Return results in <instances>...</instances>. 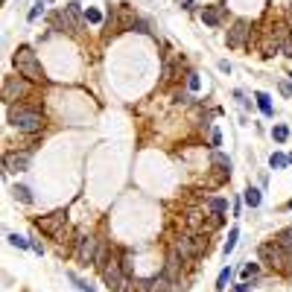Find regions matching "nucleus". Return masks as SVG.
Segmentation results:
<instances>
[{"mask_svg":"<svg viewBox=\"0 0 292 292\" xmlns=\"http://www.w3.org/2000/svg\"><path fill=\"white\" fill-rule=\"evenodd\" d=\"M12 62H15V70L21 76H27L30 82H44V70H41V62H38L33 47H18Z\"/></svg>","mask_w":292,"mask_h":292,"instance_id":"obj_1","label":"nucleus"},{"mask_svg":"<svg viewBox=\"0 0 292 292\" xmlns=\"http://www.w3.org/2000/svg\"><path fill=\"white\" fill-rule=\"evenodd\" d=\"M9 123L18 131H41L44 117H41V111L27 108V105H9Z\"/></svg>","mask_w":292,"mask_h":292,"instance_id":"obj_2","label":"nucleus"},{"mask_svg":"<svg viewBox=\"0 0 292 292\" xmlns=\"http://www.w3.org/2000/svg\"><path fill=\"white\" fill-rule=\"evenodd\" d=\"M205 249H208L205 234H184L175 240V254H181V260H196Z\"/></svg>","mask_w":292,"mask_h":292,"instance_id":"obj_3","label":"nucleus"},{"mask_svg":"<svg viewBox=\"0 0 292 292\" xmlns=\"http://www.w3.org/2000/svg\"><path fill=\"white\" fill-rule=\"evenodd\" d=\"M30 94V85H27V76H6L3 79V99L9 105H15V99H24Z\"/></svg>","mask_w":292,"mask_h":292,"instance_id":"obj_4","label":"nucleus"},{"mask_svg":"<svg viewBox=\"0 0 292 292\" xmlns=\"http://www.w3.org/2000/svg\"><path fill=\"white\" fill-rule=\"evenodd\" d=\"M290 257L292 254L278 246V240L260 246V260H263V263H272V266H278V269H287V266H290Z\"/></svg>","mask_w":292,"mask_h":292,"instance_id":"obj_5","label":"nucleus"},{"mask_svg":"<svg viewBox=\"0 0 292 292\" xmlns=\"http://www.w3.org/2000/svg\"><path fill=\"white\" fill-rule=\"evenodd\" d=\"M82 24V12H79V3H67L62 12H56V18H53V27L56 30H76Z\"/></svg>","mask_w":292,"mask_h":292,"instance_id":"obj_6","label":"nucleus"},{"mask_svg":"<svg viewBox=\"0 0 292 292\" xmlns=\"http://www.w3.org/2000/svg\"><path fill=\"white\" fill-rule=\"evenodd\" d=\"M249 35H251V27H249L246 21H237V24L228 30L225 41H228V47H231V50H243V47H246V41H249Z\"/></svg>","mask_w":292,"mask_h":292,"instance_id":"obj_7","label":"nucleus"},{"mask_svg":"<svg viewBox=\"0 0 292 292\" xmlns=\"http://www.w3.org/2000/svg\"><path fill=\"white\" fill-rule=\"evenodd\" d=\"M123 275H126V272H123V266H120V263H114V260L102 269V278H105V284H108V290H111V292H120L123 287H126Z\"/></svg>","mask_w":292,"mask_h":292,"instance_id":"obj_8","label":"nucleus"},{"mask_svg":"<svg viewBox=\"0 0 292 292\" xmlns=\"http://www.w3.org/2000/svg\"><path fill=\"white\" fill-rule=\"evenodd\" d=\"M76 260H79L82 266H88V263H94V260H97V240H94V237H79Z\"/></svg>","mask_w":292,"mask_h":292,"instance_id":"obj_9","label":"nucleus"},{"mask_svg":"<svg viewBox=\"0 0 292 292\" xmlns=\"http://www.w3.org/2000/svg\"><path fill=\"white\" fill-rule=\"evenodd\" d=\"M65 222H67V213H65V210H56V213H50V216H41V222H38V228L56 237L59 231H65V228H62Z\"/></svg>","mask_w":292,"mask_h":292,"instance_id":"obj_10","label":"nucleus"},{"mask_svg":"<svg viewBox=\"0 0 292 292\" xmlns=\"http://www.w3.org/2000/svg\"><path fill=\"white\" fill-rule=\"evenodd\" d=\"M30 167V155L27 152H9L6 155V172H24Z\"/></svg>","mask_w":292,"mask_h":292,"instance_id":"obj_11","label":"nucleus"},{"mask_svg":"<svg viewBox=\"0 0 292 292\" xmlns=\"http://www.w3.org/2000/svg\"><path fill=\"white\" fill-rule=\"evenodd\" d=\"M222 18H225V9H222V6H208V9L202 12V21H205L208 27H219Z\"/></svg>","mask_w":292,"mask_h":292,"instance_id":"obj_12","label":"nucleus"},{"mask_svg":"<svg viewBox=\"0 0 292 292\" xmlns=\"http://www.w3.org/2000/svg\"><path fill=\"white\" fill-rule=\"evenodd\" d=\"M254 99H257V108L266 114V117H272V114H275V108H272V97H269L266 91H257V94H254Z\"/></svg>","mask_w":292,"mask_h":292,"instance_id":"obj_13","label":"nucleus"},{"mask_svg":"<svg viewBox=\"0 0 292 292\" xmlns=\"http://www.w3.org/2000/svg\"><path fill=\"white\" fill-rule=\"evenodd\" d=\"M146 290L149 292H172V287H169V278H167V275H158L155 281H149Z\"/></svg>","mask_w":292,"mask_h":292,"instance_id":"obj_14","label":"nucleus"},{"mask_svg":"<svg viewBox=\"0 0 292 292\" xmlns=\"http://www.w3.org/2000/svg\"><path fill=\"white\" fill-rule=\"evenodd\" d=\"M237 240H240V228H231V231H228L225 246H222V254H225V257L234 251V249H237Z\"/></svg>","mask_w":292,"mask_h":292,"instance_id":"obj_15","label":"nucleus"},{"mask_svg":"<svg viewBox=\"0 0 292 292\" xmlns=\"http://www.w3.org/2000/svg\"><path fill=\"white\" fill-rule=\"evenodd\" d=\"M269 167H272V169H287V167H290V155H284V152H272Z\"/></svg>","mask_w":292,"mask_h":292,"instance_id":"obj_16","label":"nucleus"},{"mask_svg":"<svg viewBox=\"0 0 292 292\" xmlns=\"http://www.w3.org/2000/svg\"><path fill=\"white\" fill-rule=\"evenodd\" d=\"M278 246H281L284 251H290V254H292V228H284V231L278 234Z\"/></svg>","mask_w":292,"mask_h":292,"instance_id":"obj_17","label":"nucleus"},{"mask_svg":"<svg viewBox=\"0 0 292 292\" xmlns=\"http://www.w3.org/2000/svg\"><path fill=\"white\" fill-rule=\"evenodd\" d=\"M243 202H246L249 208H260V190H257V187H249L246 196H243Z\"/></svg>","mask_w":292,"mask_h":292,"instance_id":"obj_18","label":"nucleus"},{"mask_svg":"<svg viewBox=\"0 0 292 292\" xmlns=\"http://www.w3.org/2000/svg\"><path fill=\"white\" fill-rule=\"evenodd\" d=\"M15 199H18V202H24V205H30V202H33L30 187H24V184H15Z\"/></svg>","mask_w":292,"mask_h":292,"instance_id":"obj_19","label":"nucleus"},{"mask_svg":"<svg viewBox=\"0 0 292 292\" xmlns=\"http://www.w3.org/2000/svg\"><path fill=\"white\" fill-rule=\"evenodd\" d=\"M67 278H70V281H73V284H76V287H79L82 292H97L94 287H91V284H88V281H82V278H79V275H73V272H70Z\"/></svg>","mask_w":292,"mask_h":292,"instance_id":"obj_20","label":"nucleus"},{"mask_svg":"<svg viewBox=\"0 0 292 292\" xmlns=\"http://www.w3.org/2000/svg\"><path fill=\"white\" fill-rule=\"evenodd\" d=\"M6 240H9V246H15V249H30V240H24V237H18V234H9Z\"/></svg>","mask_w":292,"mask_h":292,"instance_id":"obj_21","label":"nucleus"},{"mask_svg":"<svg viewBox=\"0 0 292 292\" xmlns=\"http://www.w3.org/2000/svg\"><path fill=\"white\" fill-rule=\"evenodd\" d=\"M208 208H210L213 213H225L228 202H225V199H210V202H208Z\"/></svg>","mask_w":292,"mask_h":292,"instance_id":"obj_22","label":"nucleus"},{"mask_svg":"<svg viewBox=\"0 0 292 292\" xmlns=\"http://www.w3.org/2000/svg\"><path fill=\"white\" fill-rule=\"evenodd\" d=\"M213 164L222 169V172H231V161H228L225 155H219V152H213Z\"/></svg>","mask_w":292,"mask_h":292,"instance_id":"obj_23","label":"nucleus"},{"mask_svg":"<svg viewBox=\"0 0 292 292\" xmlns=\"http://www.w3.org/2000/svg\"><path fill=\"white\" fill-rule=\"evenodd\" d=\"M85 21L97 27V24H102V12H99V9H88V12H85Z\"/></svg>","mask_w":292,"mask_h":292,"instance_id":"obj_24","label":"nucleus"},{"mask_svg":"<svg viewBox=\"0 0 292 292\" xmlns=\"http://www.w3.org/2000/svg\"><path fill=\"white\" fill-rule=\"evenodd\" d=\"M272 137H275L278 143H284V140L290 137V129H287V126H275V129H272Z\"/></svg>","mask_w":292,"mask_h":292,"instance_id":"obj_25","label":"nucleus"},{"mask_svg":"<svg viewBox=\"0 0 292 292\" xmlns=\"http://www.w3.org/2000/svg\"><path fill=\"white\" fill-rule=\"evenodd\" d=\"M228 281H231V269H222V272H219V278H216V290L222 292L228 287Z\"/></svg>","mask_w":292,"mask_h":292,"instance_id":"obj_26","label":"nucleus"},{"mask_svg":"<svg viewBox=\"0 0 292 292\" xmlns=\"http://www.w3.org/2000/svg\"><path fill=\"white\" fill-rule=\"evenodd\" d=\"M187 88H190V91H199V88H202V79H199V73H187Z\"/></svg>","mask_w":292,"mask_h":292,"instance_id":"obj_27","label":"nucleus"},{"mask_svg":"<svg viewBox=\"0 0 292 292\" xmlns=\"http://www.w3.org/2000/svg\"><path fill=\"white\" fill-rule=\"evenodd\" d=\"M41 15H44V3H41V0H38V3H35L33 9H30V21H38V18H41Z\"/></svg>","mask_w":292,"mask_h":292,"instance_id":"obj_28","label":"nucleus"},{"mask_svg":"<svg viewBox=\"0 0 292 292\" xmlns=\"http://www.w3.org/2000/svg\"><path fill=\"white\" fill-rule=\"evenodd\" d=\"M257 263H246V266H243V278H251V275H257Z\"/></svg>","mask_w":292,"mask_h":292,"instance_id":"obj_29","label":"nucleus"},{"mask_svg":"<svg viewBox=\"0 0 292 292\" xmlns=\"http://www.w3.org/2000/svg\"><path fill=\"white\" fill-rule=\"evenodd\" d=\"M281 53H284L287 59H292V38H284V41H281Z\"/></svg>","mask_w":292,"mask_h":292,"instance_id":"obj_30","label":"nucleus"},{"mask_svg":"<svg viewBox=\"0 0 292 292\" xmlns=\"http://www.w3.org/2000/svg\"><path fill=\"white\" fill-rule=\"evenodd\" d=\"M120 266H123V272H126V275H131V272H134V263H131V254H126V257L120 260Z\"/></svg>","mask_w":292,"mask_h":292,"instance_id":"obj_31","label":"nucleus"},{"mask_svg":"<svg viewBox=\"0 0 292 292\" xmlns=\"http://www.w3.org/2000/svg\"><path fill=\"white\" fill-rule=\"evenodd\" d=\"M140 287H143V284H140V281L134 278V281H129V284L123 287V292H140Z\"/></svg>","mask_w":292,"mask_h":292,"instance_id":"obj_32","label":"nucleus"},{"mask_svg":"<svg viewBox=\"0 0 292 292\" xmlns=\"http://www.w3.org/2000/svg\"><path fill=\"white\" fill-rule=\"evenodd\" d=\"M222 143V134H219V129H210V146H219Z\"/></svg>","mask_w":292,"mask_h":292,"instance_id":"obj_33","label":"nucleus"},{"mask_svg":"<svg viewBox=\"0 0 292 292\" xmlns=\"http://www.w3.org/2000/svg\"><path fill=\"white\" fill-rule=\"evenodd\" d=\"M30 249H33L35 254H44V249H41V243L35 240V234H33V240H30Z\"/></svg>","mask_w":292,"mask_h":292,"instance_id":"obj_34","label":"nucleus"},{"mask_svg":"<svg viewBox=\"0 0 292 292\" xmlns=\"http://www.w3.org/2000/svg\"><path fill=\"white\" fill-rule=\"evenodd\" d=\"M234 292H251V284H249V281H243V284H240Z\"/></svg>","mask_w":292,"mask_h":292,"instance_id":"obj_35","label":"nucleus"},{"mask_svg":"<svg viewBox=\"0 0 292 292\" xmlns=\"http://www.w3.org/2000/svg\"><path fill=\"white\" fill-rule=\"evenodd\" d=\"M281 91H284V94L290 97V94H292V85H290V82H281Z\"/></svg>","mask_w":292,"mask_h":292,"instance_id":"obj_36","label":"nucleus"},{"mask_svg":"<svg viewBox=\"0 0 292 292\" xmlns=\"http://www.w3.org/2000/svg\"><path fill=\"white\" fill-rule=\"evenodd\" d=\"M178 3H184V6H187V9H190V3H193V0H178Z\"/></svg>","mask_w":292,"mask_h":292,"instance_id":"obj_37","label":"nucleus"},{"mask_svg":"<svg viewBox=\"0 0 292 292\" xmlns=\"http://www.w3.org/2000/svg\"><path fill=\"white\" fill-rule=\"evenodd\" d=\"M287 208H290V210H292V199H290V205H287Z\"/></svg>","mask_w":292,"mask_h":292,"instance_id":"obj_38","label":"nucleus"},{"mask_svg":"<svg viewBox=\"0 0 292 292\" xmlns=\"http://www.w3.org/2000/svg\"><path fill=\"white\" fill-rule=\"evenodd\" d=\"M41 3H53V0H41Z\"/></svg>","mask_w":292,"mask_h":292,"instance_id":"obj_39","label":"nucleus"},{"mask_svg":"<svg viewBox=\"0 0 292 292\" xmlns=\"http://www.w3.org/2000/svg\"><path fill=\"white\" fill-rule=\"evenodd\" d=\"M290 164H292V152H290Z\"/></svg>","mask_w":292,"mask_h":292,"instance_id":"obj_40","label":"nucleus"}]
</instances>
